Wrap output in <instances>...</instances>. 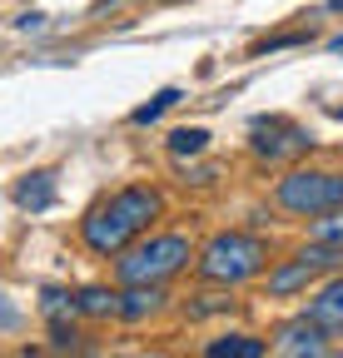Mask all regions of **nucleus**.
Returning <instances> with one entry per match:
<instances>
[{"mask_svg": "<svg viewBox=\"0 0 343 358\" xmlns=\"http://www.w3.org/2000/svg\"><path fill=\"white\" fill-rule=\"evenodd\" d=\"M249 150L259 159H269V164H279V159H293V155H309L314 150V134L304 124L284 120V115H259L249 124Z\"/></svg>", "mask_w": 343, "mask_h": 358, "instance_id": "nucleus-5", "label": "nucleus"}, {"mask_svg": "<svg viewBox=\"0 0 343 358\" xmlns=\"http://www.w3.org/2000/svg\"><path fill=\"white\" fill-rule=\"evenodd\" d=\"M314 30H293V35H274V40H264L259 45V55H269V50H289V45H304Z\"/></svg>", "mask_w": 343, "mask_h": 358, "instance_id": "nucleus-17", "label": "nucleus"}, {"mask_svg": "<svg viewBox=\"0 0 343 358\" xmlns=\"http://www.w3.org/2000/svg\"><path fill=\"white\" fill-rule=\"evenodd\" d=\"M0 299H6V294H0ZM20 324V313L15 308H6V303H0V329H15Z\"/></svg>", "mask_w": 343, "mask_h": 358, "instance_id": "nucleus-20", "label": "nucleus"}, {"mask_svg": "<svg viewBox=\"0 0 343 358\" xmlns=\"http://www.w3.org/2000/svg\"><path fill=\"white\" fill-rule=\"evenodd\" d=\"M75 338H80V334H75V324L50 319V343H55V348H75Z\"/></svg>", "mask_w": 343, "mask_h": 358, "instance_id": "nucleus-18", "label": "nucleus"}, {"mask_svg": "<svg viewBox=\"0 0 343 358\" xmlns=\"http://www.w3.org/2000/svg\"><path fill=\"white\" fill-rule=\"evenodd\" d=\"M269 353V338L259 334H219L204 343V358H264Z\"/></svg>", "mask_w": 343, "mask_h": 358, "instance_id": "nucleus-10", "label": "nucleus"}, {"mask_svg": "<svg viewBox=\"0 0 343 358\" xmlns=\"http://www.w3.org/2000/svg\"><path fill=\"white\" fill-rule=\"evenodd\" d=\"M164 150L175 155V159H194V155L209 150V129H199V124H189V129H169Z\"/></svg>", "mask_w": 343, "mask_h": 358, "instance_id": "nucleus-12", "label": "nucleus"}, {"mask_svg": "<svg viewBox=\"0 0 343 358\" xmlns=\"http://www.w3.org/2000/svg\"><path fill=\"white\" fill-rule=\"evenodd\" d=\"M194 259V244L189 234H149V239H135L115 259V279L119 284H169L175 274H184Z\"/></svg>", "mask_w": 343, "mask_h": 358, "instance_id": "nucleus-3", "label": "nucleus"}, {"mask_svg": "<svg viewBox=\"0 0 343 358\" xmlns=\"http://www.w3.org/2000/svg\"><path fill=\"white\" fill-rule=\"evenodd\" d=\"M15 204L20 209H50L55 204V179L50 174H25L15 185Z\"/></svg>", "mask_w": 343, "mask_h": 358, "instance_id": "nucleus-11", "label": "nucleus"}, {"mask_svg": "<svg viewBox=\"0 0 343 358\" xmlns=\"http://www.w3.org/2000/svg\"><path fill=\"white\" fill-rule=\"evenodd\" d=\"M274 204L284 214H298V219L343 209V174L338 169H289L274 185Z\"/></svg>", "mask_w": 343, "mask_h": 358, "instance_id": "nucleus-4", "label": "nucleus"}, {"mask_svg": "<svg viewBox=\"0 0 343 358\" xmlns=\"http://www.w3.org/2000/svg\"><path fill=\"white\" fill-rule=\"evenodd\" d=\"M224 308H234L229 289L224 294H199V303H189V319H209V313H224Z\"/></svg>", "mask_w": 343, "mask_h": 358, "instance_id": "nucleus-16", "label": "nucleus"}, {"mask_svg": "<svg viewBox=\"0 0 343 358\" xmlns=\"http://www.w3.org/2000/svg\"><path fill=\"white\" fill-rule=\"evenodd\" d=\"M219 174L214 164H199V169H184V185H209V179Z\"/></svg>", "mask_w": 343, "mask_h": 358, "instance_id": "nucleus-19", "label": "nucleus"}, {"mask_svg": "<svg viewBox=\"0 0 343 358\" xmlns=\"http://www.w3.org/2000/svg\"><path fill=\"white\" fill-rule=\"evenodd\" d=\"M319 279V268H309L304 259H284V264H274L269 268V299H293V294H304L309 284Z\"/></svg>", "mask_w": 343, "mask_h": 358, "instance_id": "nucleus-9", "label": "nucleus"}, {"mask_svg": "<svg viewBox=\"0 0 343 358\" xmlns=\"http://www.w3.org/2000/svg\"><path fill=\"white\" fill-rule=\"evenodd\" d=\"M314 244H333L343 249V209H328V214H314V229H309Z\"/></svg>", "mask_w": 343, "mask_h": 358, "instance_id": "nucleus-14", "label": "nucleus"}, {"mask_svg": "<svg viewBox=\"0 0 343 358\" xmlns=\"http://www.w3.org/2000/svg\"><path fill=\"white\" fill-rule=\"evenodd\" d=\"M164 214V194L149 189V185H124L119 194H110L105 204H95L90 214L80 219V239L90 254L100 259H115L124 254L135 239L149 234V224Z\"/></svg>", "mask_w": 343, "mask_h": 358, "instance_id": "nucleus-1", "label": "nucleus"}, {"mask_svg": "<svg viewBox=\"0 0 343 358\" xmlns=\"http://www.w3.org/2000/svg\"><path fill=\"white\" fill-rule=\"evenodd\" d=\"M70 303H75V313H85V319H110L115 313V289H80V294H70Z\"/></svg>", "mask_w": 343, "mask_h": 358, "instance_id": "nucleus-13", "label": "nucleus"}, {"mask_svg": "<svg viewBox=\"0 0 343 358\" xmlns=\"http://www.w3.org/2000/svg\"><path fill=\"white\" fill-rule=\"evenodd\" d=\"M304 319H314L328 334H343V274H333L328 284H319V294L304 308Z\"/></svg>", "mask_w": 343, "mask_h": 358, "instance_id": "nucleus-8", "label": "nucleus"}, {"mask_svg": "<svg viewBox=\"0 0 343 358\" xmlns=\"http://www.w3.org/2000/svg\"><path fill=\"white\" fill-rule=\"evenodd\" d=\"M175 105H180V90L169 85V90H159V95H149V105H140V110L130 115V124H154L164 110H175Z\"/></svg>", "mask_w": 343, "mask_h": 358, "instance_id": "nucleus-15", "label": "nucleus"}, {"mask_svg": "<svg viewBox=\"0 0 343 358\" xmlns=\"http://www.w3.org/2000/svg\"><path fill=\"white\" fill-rule=\"evenodd\" d=\"M164 284H124L119 294H115V319H124V324H145V319H154V313L164 308Z\"/></svg>", "mask_w": 343, "mask_h": 358, "instance_id": "nucleus-7", "label": "nucleus"}, {"mask_svg": "<svg viewBox=\"0 0 343 358\" xmlns=\"http://www.w3.org/2000/svg\"><path fill=\"white\" fill-rule=\"evenodd\" d=\"M333 120H343V105H333Z\"/></svg>", "mask_w": 343, "mask_h": 358, "instance_id": "nucleus-21", "label": "nucleus"}, {"mask_svg": "<svg viewBox=\"0 0 343 358\" xmlns=\"http://www.w3.org/2000/svg\"><path fill=\"white\" fill-rule=\"evenodd\" d=\"M274 353L279 358H328V329H319L314 319H293L274 334Z\"/></svg>", "mask_w": 343, "mask_h": 358, "instance_id": "nucleus-6", "label": "nucleus"}, {"mask_svg": "<svg viewBox=\"0 0 343 358\" xmlns=\"http://www.w3.org/2000/svg\"><path fill=\"white\" fill-rule=\"evenodd\" d=\"M333 10H343V0H333Z\"/></svg>", "mask_w": 343, "mask_h": 358, "instance_id": "nucleus-22", "label": "nucleus"}, {"mask_svg": "<svg viewBox=\"0 0 343 358\" xmlns=\"http://www.w3.org/2000/svg\"><path fill=\"white\" fill-rule=\"evenodd\" d=\"M264 264H269V244H264L259 234L224 229V234H214V239L199 249V279H204V284H219V289H234V284L259 279Z\"/></svg>", "mask_w": 343, "mask_h": 358, "instance_id": "nucleus-2", "label": "nucleus"}, {"mask_svg": "<svg viewBox=\"0 0 343 358\" xmlns=\"http://www.w3.org/2000/svg\"><path fill=\"white\" fill-rule=\"evenodd\" d=\"M164 6H175V0H164Z\"/></svg>", "mask_w": 343, "mask_h": 358, "instance_id": "nucleus-23", "label": "nucleus"}]
</instances>
